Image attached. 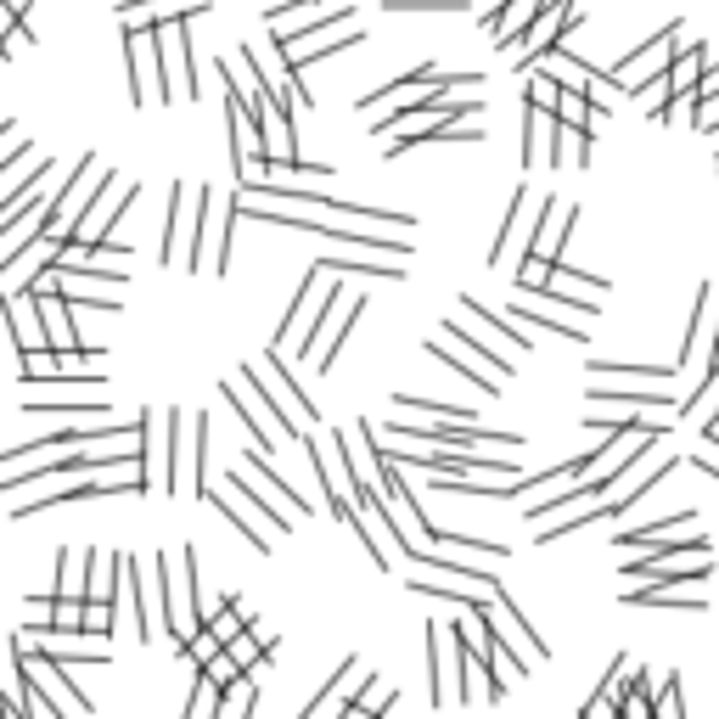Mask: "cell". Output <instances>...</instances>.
<instances>
[{
  "label": "cell",
  "mask_w": 719,
  "mask_h": 719,
  "mask_svg": "<svg viewBox=\"0 0 719 719\" xmlns=\"http://www.w3.org/2000/svg\"><path fill=\"white\" fill-rule=\"evenodd\" d=\"M124 63H130V102H135V108L147 102V96L169 102V79H164L158 29H130V23H124Z\"/></svg>",
  "instance_id": "6da1fadb"
},
{
  "label": "cell",
  "mask_w": 719,
  "mask_h": 719,
  "mask_svg": "<svg viewBox=\"0 0 719 719\" xmlns=\"http://www.w3.org/2000/svg\"><path fill=\"white\" fill-rule=\"evenodd\" d=\"M344 45H366V29L349 23H326V29H310V34H281V57L293 63V68H310L332 52H344Z\"/></svg>",
  "instance_id": "7a4b0ae2"
},
{
  "label": "cell",
  "mask_w": 719,
  "mask_h": 719,
  "mask_svg": "<svg viewBox=\"0 0 719 719\" xmlns=\"http://www.w3.org/2000/svg\"><path fill=\"white\" fill-rule=\"evenodd\" d=\"M158 52H164V79H169V102L198 96V68H191V29L180 23H158Z\"/></svg>",
  "instance_id": "3957f363"
},
{
  "label": "cell",
  "mask_w": 719,
  "mask_h": 719,
  "mask_svg": "<svg viewBox=\"0 0 719 719\" xmlns=\"http://www.w3.org/2000/svg\"><path fill=\"white\" fill-rule=\"evenodd\" d=\"M209 0H119V23L130 29H158V23H180V18H203Z\"/></svg>",
  "instance_id": "277c9868"
},
{
  "label": "cell",
  "mask_w": 719,
  "mask_h": 719,
  "mask_svg": "<svg viewBox=\"0 0 719 719\" xmlns=\"http://www.w3.org/2000/svg\"><path fill=\"white\" fill-rule=\"evenodd\" d=\"M557 130H562V119L551 113V108H523V164H551V153H557Z\"/></svg>",
  "instance_id": "5b68a950"
},
{
  "label": "cell",
  "mask_w": 719,
  "mask_h": 719,
  "mask_svg": "<svg viewBox=\"0 0 719 719\" xmlns=\"http://www.w3.org/2000/svg\"><path fill=\"white\" fill-rule=\"evenodd\" d=\"M719 344V315H714V287H697V315H692V332H686V344H681V371L697 366L703 349Z\"/></svg>",
  "instance_id": "8992f818"
},
{
  "label": "cell",
  "mask_w": 719,
  "mask_h": 719,
  "mask_svg": "<svg viewBox=\"0 0 719 719\" xmlns=\"http://www.w3.org/2000/svg\"><path fill=\"white\" fill-rule=\"evenodd\" d=\"M355 681H366V669H360V658H344V669H338V675H332V692H321V697H310V719L315 714H349V686Z\"/></svg>",
  "instance_id": "52a82bcc"
},
{
  "label": "cell",
  "mask_w": 719,
  "mask_h": 719,
  "mask_svg": "<svg viewBox=\"0 0 719 719\" xmlns=\"http://www.w3.org/2000/svg\"><path fill=\"white\" fill-rule=\"evenodd\" d=\"M225 484H231L236 495H243L254 512H265L276 535H287V529H293V517H299V512H281V506H276V490H270V495H265V490H254V484H248V472H225Z\"/></svg>",
  "instance_id": "ba28073f"
},
{
  "label": "cell",
  "mask_w": 719,
  "mask_h": 719,
  "mask_svg": "<svg viewBox=\"0 0 719 719\" xmlns=\"http://www.w3.org/2000/svg\"><path fill=\"white\" fill-rule=\"evenodd\" d=\"M225 405L254 427V439H259L265 450H270V445H287V439H281V427H276L270 416H259V405H248V382H243V389H236V382H225Z\"/></svg>",
  "instance_id": "9c48e42d"
},
{
  "label": "cell",
  "mask_w": 719,
  "mask_h": 719,
  "mask_svg": "<svg viewBox=\"0 0 719 719\" xmlns=\"http://www.w3.org/2000/svg\"><path fill=\"white\" fill-rule=\"evenodd\" d=\"M697 523V512H675V517H663V523H652V529H625L618 535V551L625 557H641L652 540H663V535H675V529H692Z\"/></svg>",
  "instance_id": "30bf717a"
},
{
  "label": "cell",
  "mask_w": 719,
  "mask_h": 719,
  "mask_svg": "<svg viewBox=\"0 0 719 719\" xmlns=\"http://www.w3.org/2000/svg\"><path fill=\"white\" fill-rule=\"evenodd\" d=\"M568 164H591V124H562L557 130L551 169H568Z\"/></svg>",
  "instance_id": "8fae6325"
},
{
  "label": "cell",
  "mask_w": 719,
  "mask_h": 719,
  "mask_svg": "<svg viewBox=\"0 0 719 719\" xmlns=\"http://www.w3.org/2000/svg\"><path fill=\"white\" fill-rule=\"evenodd\" d=\"M90 568H96V551H63V568H57V596H90Z\"/></svg>",
  "instance_id": "7c38bea8"
},
{
  "label": "cell",
  "mask_w": 719,
  "mask_h": 719,
  "mask_svg": "<svg viewBox=\"0 0 719 719\" xmlns=\"http://www.w3.org/2000/svg\"><path fill=\"white\" fill-rule=\"evenodd\" d=\"M495 607H501V618H506V630H517V641L529 647V652H540V663H546V658H551V641H546V636L529 625V618L517 613V602H512L506 591H495Z\"/></svg>",
  "instance_id": "4fadbf2b"
},
{
  "label": "cell",
  "mask_w": 719,
  "mask_h": 719,
  "mask_svg": "<svg viewBox=\"0 0 719 719\" xmlns=\"http://www.w3.org/2000/svg\"><path fill=\"white\" fill-rule=\"evenodd\" d=\"M461 310H467V315H478V321H484V326L495 332V338H501L506 349H517V355H523V349H529V332H523L517 321H506V315H495V310H484V304H478V299H461Z\"/></svg>",
  "instance_id": "5bb4252c"
},
{
  "label": "cell",
  "mask_w": 719,
  "mask_h": 719,
  "mask_svg": "<svg viewBox=\"0 0 719 719\" xmlns=\"http://www.w3.org/2000/svg\"><path fill=\"white\" fill-rule=\"evenodd\" d=\"M360 315H366V299H355L344 315H338V326H332V338H326V349L315 355V371H332V366H338V349L349 344V332L360 326Z\"/></svg>",
  "instance_id": "9a60e30c"
},
{
  "label": "cell",
  "mask_w": 719,
  "mask_h": 719,
  "mask_svg": "<svg viewBox=\"0 0 719 719\" xmlns=\"http://www.w3.org/2000/svg\"><path fill=\"white\" fill-rule=\"evenodd\" d=\"M445 630L450 625H427V681H434V708L450 703V686H445Z\"/></svg>",
  "instance_id": "2e32d148"
},
{
  "label": "cell",
  "mask_w": 719,
  "mask_h": 719,
  "mask_svg": "<svg viewBox=\"0 0 719 719\" xmlns=\"http://www.w3.org/2000/svg\"><path fill=\"white\" fill-rule=\"evenodd\" d=\"M591 405H630V411H675L681 416V405L675 400H669V394H613V389H602V382H596V389H591Z\"/></svg>",
  "instance_id": "e0dca14e"
},
{
  "label": "cell",
  "mask_w": 719,
  "mask_h": 719,
  "mask_svg": "<svg viewBox=\"0 0 719 719\" xmlns=\"http://www.w3.org/2000/svg\"><path fill=\"white\" fill-rule=\"evenodd\" d=\"M231 495H236V490H231V484H225V495H203V501H214V506H220V512H225V517H231V523H236V529H243V540H248V546H254V551H259V557H265V551H270V535H265V529H259V523H248V512H243V506H236V501H231Z\"/></svg>",
  "instance_id": "ac0fdd59"
},
{
  "label": "cell",
  "mask_w": 719,
  "mask_h": 719,
  "mask_svg": "<svg viewBox=\"0 0 719 719\" xmlns=\"http://www.w3.org/2000/svg\"><path fill=\"white\" fill-rule=\"evenodd\" d=\"M427 355H434V360H445V366H456L461 377H472V389H484V394H495L501 389V371H490V366H472V360H461V355H450L439 338L434 344H427Z\"/></svg>",
  "instance_id": "d6986e66"
},
{
  "label": "cell",
  "mask_w": 719,
  "mask_h": 719,
  "mask_svg": "<svg viewBox=\"0 0 719 719\" xmlns=\"http://www.w3.org/2000/svg\"><path fill=\"white\" fill-rule=\"evenodd\" d=\"M591 371H618V377H652V382H663V377H675L681 371V360H591Z\"/></svg>",
  "instance_id": "ffe728a7"
},
{
  "label": "cell",
  "mask_w": 719,
  "mask_h": 719,
  "mask_svg": "<svg viewBox=\"0 0 719 719\" xmlns=\"http://www.w3.org/2000/svg\"><path fill=\"white\" fill-rule=\"evenodd\" d=\"M332 310H344V293H338V287H326V293H321V315L304 326V338L293 344V355H299V360H315V338L326 332V315H332Z\"/></svg>",
  "instance_id": "44dd1931"
},
{
  "label": "cell",
  "mask_w": 719,
  "mask_h": 719,
  "mask_svg": "<svg viewBox=\"0 0 719 719\" xmlns=\"http://www.w3.org/2000/svg\"><path fill=\"white\" fill-rule=\"evenodd\" d=\"M630 607H681V613H703V596H681V591H625Z\"/></svg>",
  "instance_id": "7402d4cb"
},
{
  "label": "cell",
  "mask_w": 719,
  "mask_h": 719,
  "mask_svg": "<svg viewBox=\"0 0 719 719\" xmlns=\"http://www.w3.org/2000/svg\"><path fill=\"white\" fill-rule=\"evenodd\" d=\"M254 708H259V681H254V675H243L236 686H225V703H220L225 719H248Z\"/></svg>",
  "instance_id": "603a6c76"
},
{
  "label": "cell",
  "mask_w": 719,
  "mask_h": 719,
  "mask_svg": "<svg viewBox=\"0 0 719 719\" xmlns=\"http://www.w3.org/2000/svg\"><path fill=\"white\" fill-rule=\"evenodd\" d=\"M248 467H254V472H259L265 484H270V490H276V495H281L287 506H293V512H310V501H304V495H293V484H287V478H276V472H270V456H265V445H259V450H248Z\"/></svg>",
  "instance_id": "cb8c5ba5"
},
{
  "label": "cell",
  "mask_w": 719,
  "mask_h": 719,
  "mask_svg": "<svg viewBox=\"0 0 719 719\" xmlns=\"http://www.w3.org/2000/svg\"><path fill=\"white\" fill-rule=\"evenodd\" d=\"M450 349H467L472 360H484V366H490V371H501V377H512V371H517L512 360H501L495 349H484V344H478L472 332H461V326H450Z\"/></svg>",
  "instance_id": "d4e9b609"
},
{
  "label": "cell",
  "mask_w": 719,
  "mask_h": 719,
  "mask_svg": "<svg viewBox=\"0 0 719 719\" xmlns=\"http://www.w3.org/2000/svg\"><path fill=\"white\" fill-rule=\"evenodd\" d=\"M506 315H517L523 326H540V332H557V338H585V326H573V321H562V315H535V310H523V304H512Z\"/></svg>",
  "instance_id": "484cf974"
},
{
  "label": "cell",
  "mask_w": 719,
  "mask_h": 719,
  "mask_svg": "<svg viewBox=\"0 0 719 719\" xmlns=\"http://www.w3.org/2000/svg\"><path fill=\"white\" fill-rule=\"evenodd\" d=\"M523 209H529V186H523L517 191V198H512V209H506V225H495V243H490V265L506 254V243H512V231H517V220H523Z\"/></svg>",
  "instance_id": "4316f807"
},
{
  "label": "cell",
  "mask_w": 719,
  "mask_h": 719,
  "mask_svg": "<svg viewBox=\"0 0 719 719\" xmlns=\"http://www.w3.org/2000/svg\"><path fill=\"white\" fill-rule=\"evenodd\" d=\"M220 692H225V686H220V681L209 675V669H203V675H198V692H191V703H186V708L198 714V719H203V714H220V703H225Z\"/></svg>",
  "instance_id": "83f0119b"
},
{
  "label": "cell",
  "mask_w": 719,
  "mask_h": 719,
  "mask_svg": "<svg viewBox=\"0 0 719 719\" xmlns=\"http://www.w3.org/2000/svg\"><path fill=\"white\" fill-rule=\"evenodd\" d=\"M85 636H113V602L85 596Z\"/></svg>",
  "instance_id": "f1b7e54d"
},
{
  "label": "cell",
  "mask_w": 719,
  "mask_h": 719,
  "mask_svg": "<svg viewBox=\"0 0 719 719\" xmlns=\"http://www.w3.org/2000/svg\"><path fill=\"white\" fill-rule=\"evenodd\" d=\"M389 708H394V692H389V686H382V681H377L371 692H360V697H349V714H389Z\"/></svg>",
  "instance_id": "f546056e"
},
{
  "label": "cell",
  "mask_w": 719,
  "mask_h": 719,
  "mask_svg": "<svg viewBox=\"0 0 719 719\" xmlns=\"http://www.w3.org/2000/svg\"><path fill=\"white\" fill-rule=\"evenodd\" d=\"M382 12H467V0H382Z\"/></svg>",
  "instance_id": "4dcf8cb0"
},
{
  "label": "cell",
  "mask_w": 719,
  "mask_h": 719,
  "mask_svg": "<svg viewBox=\"0 0 719 719\" xmlns=\"http://www.w3.org/2000/svg\"><path fill=\"white\" fill-rule=\"evenodd\" d=\"M681 675H663V692H658V714L652 719H681Z\"/></svg>",
  "instance_id": "1f68e13d"
},
{
  "label": "cell",
  "mask_w": 719,
  "mask_h": 719,
  "mask_svg": "<svg viewBox=\"0 0 719 719\" xmlns=\"http://www.w3.org/2000/svg\"><path fill=\"white\" fill-rule=\"evenodd\" d=\"M57 630H79L85 636V596H57Z\"/></svg>",
  "instance_id": "d6a6232c"
},
{
  "label": "cell",
  "mask_w": 719,
  "mask_h": 719,
  "mask_svg": "<svg viewBox=\"0 0 719 719\" xmlns=\"http://www.w3.org/2000/svg\"><path fill=\"white\" fill-rule=\"evenodd\" d=\"M697 130H719V96H697Z\"/></svg>",
  "instance_id": "836d02e7"
},
{
  "label": "cell",
  "mask_w": 719,
  "mask_h": 719,
  "mask_svg": "<svg viewBox=\"0 0 719 719\" xmlns=\"http://www.w3.org/2000/svg\"><path fill=\"white\" fill-rule=\"evenodd\" d=\"M703 439L719 450V411H708V416H703Z\"/></svg>",
  "instance_id": "e575fe53"
},
{
  "label": "cell",
  "mask_w": 719,
  "mask_h": 719,
  "mask_svg": "<svg viewBox=\"0 0 719 719\" xmlns=\"http://www.w3.org/2000/svg\"><path fill=\"white\" fill-rule=\"evenodd\" d=\"M248 630H254V636H259V641H265V652H276V641H281V636H276V630H270V625H259V618H254V625H248Z\"/></svg>",
  "instance_id": "d590c367"
},
{
  "label": "cell",
  "mask_w": 719,
  "mask_h": 719,
  "mask_svg": "<svg viewBox=\"0 0 719 719\" xmlns=\"http://www.w3.org/2000/svg\"><path fill=\"white\" fill-rule=\"evenodd\" d=\"M692 467H703V472H714V478H719V456H692Z\"/></svg>",
  "instance_id": "8d00e7d4"
}]
</instances>
